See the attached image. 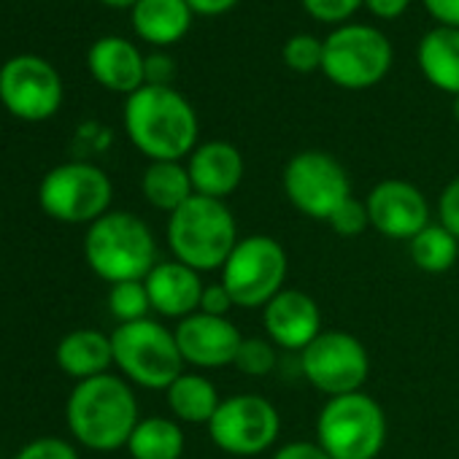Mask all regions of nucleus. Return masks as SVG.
Masks as SVG:
<instances>
[{
    "label": "nucleus",
    "instance_id": "f257e3e1",
    "mask_svg": "<svg viewBox=\"0 0 459 459\" xmlns=\"http://www.w3.org/2000/svg\"><path fill=\"white\" fill-rule=\"evenodd\" d=\"M125 130L152 162H181L197 146V111L173 87L143 84L125 100Z\"/></svg>",
    "mask_w": 459,
    "mask_h": 459
},
{
    "label": "nucleus",
    "instance_id": "f03ea898",
    "mask_svg": "<svg viewBox=\"0 0 459 459\" xmlns=\"http://www.w3.org/2000/svg\"><path fill=\"white\" fill-rule=\"evenodd\" d=\"M71 435L92 451H117L127 446L138 416V400L127 381L103 373L79 381L65 405Z\"/></svg>",
    "mask_w": 459,
    "mask_h": 459
},
{
    "label": "nucleus",
    "instance_id": "7ed1b4c3",
    "mask_svg": "<svg viewBox=\"0 0 459 459\" xmlns=\"http://www.w3.org/2000/svg\"><path fill=\"white\" fill-rule=\"evenodd\" d=\"M168 247L173 257L197 273L221 271L230 252L236 249L238 224L224 200L195 195L168 216Z\"/></svg>",
    "mask_w": 459,
    "mask_h": 459
},
{
    "label": "nucleus",
    "instance_id": "20e7f679",
    "mask_svg": "<svg viewBox=\"0 0 459 459\" xmlns=\"http://www.w3.org/2000/svg\"><path fill=\"white\" fill-rule=\"evenodd\" d=\"M84 260L108 284L143 281L157 265V244L149 224L130 211H108L90 224Z\"/></svg>",
    "mask_w": 459,
    "mask_h": 459
},
{
    "label": "nucleus",
    "instance_id": "39448f33",
    "mask_svg": "<svg viewBox=\"0 0 459 459\" xmlns=\"http://www.w3.org/2000/svg\"><path fill=\"white\" fill-rule=\"evenodd\" d=\"M386 429L384 408L365 392L330 397L316 416V443L330 459H376Z\"/></svg>",
    "mask_w": 459,
    "mask_h": 459
},
{
    "label": "nucleus",
    "instance_id": "423d86ee",
    "mask_svg": "<svg viewBox=\"0 0 459 459\" xmlns=\"http://www.w3.org/2000/svg\"><path fill=\"white\" fill-rule=\"evenodd\" d=\"M392 63V41L373 25L346 22L325 39L322 74L341 90L359 92L381 84Z\"/></svg>",
    "mask_w": 459,
    "mask_h": 459
},
{
    "label": "nucleus",
    "instance_id": "0eeeda50",
    "mask_svg": "<svg viewBox=\"0 0 459 459\" xmlns=\"http://www.w3.org/2000/svg\"><path fill=\"white\" fill-rule=\"evenodd\" d=\"M111 349L114 365L122 376L143 389L165 392L184 373V359L173 330L154 319L119 325L111 333Z\"/></svg>",
    "mask_w": 459,
    "mask_h": 459
},
{
    "label": "nucleus",
    "instance_id": "6e6552de",
    "mask_svg": "<svg viewBox=\"0 0 459 459\" xmlns=\"http://www.w3.org/2000/svg\"><path fill=\"white\" fill-rule=\"evenodd\" d=\"M290 260L284 247L271 236H247L230 252L221 268V284L233 295L236 308H265L284 287Z\"/></svg>",
    "mask_w": 459,
    "mask_h": 459
},
{
    "label": "nucleus",
    "instance_id": "1a4fd4ad",
    "mask_svg": "<svg viewBox=\"0 0 459 459\" xmlns=\"http://www.w3.org/2000/svg\"><path fill=\"white\" fill-rule=\"evenodd\" d=\"M114 197L106 170L90 162H63L52 168L39 186L41 211L63 224H92L108 213Z\"/></svg>",
    "mask_w": 459,
    "mask_h": 459
},
{
    "label": "nucleus",
    "instance_id": "9d476101",
    "mask_svg": "<svg viewBox=\"0 0 459 459\" xmlns=\"http://www.w3.org/2000/svg\"><path fill=\"white\" fill-rule=\"evenodd\" d=\"M287 200L308 219L327 221L333 211L351 197L349 170L327 152H298L281 176Z\"/></svg>",
    "mask_w": 459,
    "mask_h": 459
},
{
    "label": "nucleus",
    "instance_id": "9b49d317",
    "mask_svg": "<svg viewBox=\"0 0 459 459\" xmlns=\"http://www.w3.org/2000/svg\"><path fill=\"white\" fill-rule=\"evenodd\" d=\"M306 381L327 400L362 392L370 376V357L359 338L343 330H322V335L300 351Z\"/></svg>",
    "mask_w": 459,
    "mask_h": 459
},
{
    "label": "nucleus",
    "instance_id": "f8f14e48",
    "mask_svg": "<svg viewBox=\"0 0 459 459\" xmlns=\"http://www.w3.org/2000/svg\"><path fill=\"white\" fill-rule=\"evenodd\" d=\"M281 432L276 405L260 394H236L221 400L208 421L211 443L233 456H257L268 451Z\"/></svg>",
    "mask_w": 459,
    "mask_h": 459
},
{
    "label": "nucleus",
    "instance_id": "ddd939ff",
    "mask_svg": "<svg viewBox=\"0 0 459 459\" xmlns=\"http://www.w3.org/2000/svg\"><path fill=\"white\" fill-rule=\"evenodd\" d=\"M0 100L28 122L49 119L63 103V82L52 63L36 55L12 57L0 68Z\"/></svg>",
    "mask_w": 459,
    "mask_h": 459
},
{
    "label": "nucleus",
    "instance_id": "4468645a",
    "mask_svg": "<svg viewBox=\"0 0 459 459\" xmlns=\"http://www.w3.org/2000/svg\"><path fill=\"white\" fill-rule=\"evenodd\" d=\"M370 227L384 238L411 241L429 224V203L419 186L403 178H384L368 195Z\"/></svg>",
    "mask_w": 459,
    "mask_h": 459
},
{
    "label": "nucleus",
    "instance_id": "2eb2a0df",
    "mask_svg": "<svg viewBox=\"0 0 459 459\" xmlns=\"http://www.w3.org/2000/svg\"><path fill=\"white\" fill-rule=\"evenodd\" d=\"M184 365L195 368H227L236 365L244 335L227 316L192 314L181 319L173 330Z\"/></svg>",
    "mask_w": 459,
    "mask_h": 459
},
{
    "label": "nucleus",
    "instance_id": "dca6fc26",
    "mask_svg": "<svg viewBox=\"0 0 459 459\" xmlns=\"http://www.w3.org/2000/svg\"><path fill=\"white\" fill-rule=\"evenodd\" d=\"M263 325L276 349L303 351L322 335L319 303L300 290H281L265 308Z\"/></svg>",
    "mask_w": 459,
    "mask_h": 459
},
{
    "label": "nucleus",
    "instance_id": "f3484780",
    "mask_svg": "<svg viewBox=\"0 0 459 459\" xmlns=\"http://www.w3.org/2000/svg\"><path fill=\"white\" fill-rule=\"evenodd\" d=\"M186 170L195 186V195L224 200L244 181V154L230 141H205L197 143L186 157Z\"/></svg>",
    "mask_w": 459,
    "mask_h": 459
},
{
    "label": "nucleus",
    "instance_id": "a211bd4d",
    "mask_svg": "<svg viewBox=\"0 0 459 459\" xmlns=\"http://www.w3.org/2000/svg\"><path fill=\"white\" fill-rule=\"evenodd\" d=\"M152 311L168 319H186L200 311V298H203V279L195 268L170 260V263H157L149 276L143 279Z\"/></svg>",
    "mask_w": 459,
    "mask_h": 459
},
{
    "label": "nucleus",
    "instance_id": "6ab92c4d",
    "mask_svg": "<svg viewBox=\"0 0 459 459\" xmlns=\"http://www.w3.org/2000/svg\"><path fill=\"white\" fill-rule=\"evenodd\" d=\"M143 55L135 44L122 36H103L90 47L87 65L98 84L111 92L133 95L146 84L143 79Z\"/></svg>",
    "mask_w": 459,
    "mask_h": 459
},
{
    "label": "nucleus",
    "instance_id": "aec40b11",
    "mask_svg": "<svg viewBox=\"0 0 459 459\" xmlns=\"http://www.w3.org/2000/svg\"><path fill=\"white\" fill-rule=\"evenodd\" d=\"M55 359L60 365V370L76 381L103 376L114 365L111 335H106L100 330H90V327L74 330L57 343Z\"/></svg>",
    "mask_w": 459,
    "mask_h": 459
},
{
    "label": "nucleus",
    "instance_id": "412c9836",
    "mask_svg": "<svg viewBox=\"0 0 459 459\" xmlns=\"http://www.w3.org/2000/svg\"><path fill=\"white\" fill-rule=\"evenodd\" d=\"M421 76L446 95H459V30L432 28L421 36L416 49Z\"/></svg>",
    "mask_w": 459,
    "mask_h": 459
},
{
    "label": "nucleus",
    "instance_id": "4be33fe9",
    "mask_svg": "<svg viewBox=\"0 0 459 459\" xmlns=\"http://www.w3.org/2000/svg\"><path fill=\"white\" fill-rule=\"evenodd\" d=\"M130 17L143 41L154 47H170L189 33L195 14L186 0H138Z\"/></svg>",
    "mask_w": 459,
    "mask_h": 459
},
{
    "label": "nucleus",
    "instance_id": "5701e85b",
    "mask_svg": "<svg viewBox=\"0 0 459 459\" xmlns=\"http://www.w3.org/2000/svg\"><path fill=\"white\" fill-rule=\"evenodd\" d=\"M168 408L176 421L186 424H205L213 419L216 408L221 405V397L211 378L200 373H181L168 389H165Z\"/></svg>",
    "mask_w": 459,
    "mask_h": 459
},
{
    "label": "nucleus",
    "instance_id": "b1692460",
    "mask_svg": "<svg viewBox=\"0 0 459 459\" xmlns=\"http://www.w3.org/2000/svg\"><path fill=\"white\" fill-rule=\"evenodd\" d=\"M141 192L149 205L157 211H165L168 216L178 211L189 197H195V186L189 178L186 165L181 162H149V168L141 176Z\"/></svg>",
    "mask_w": 459,
    "mask_h": 459
},
{
    "label": "nucleus",
    "instance_id": "393cba45",
    "mask_svg": "<svg viewBox=\"0 0 459 459\" xmlns=\"http://www.w3.org/2000/svg\"><path fill=\"white\" fill-rule=\"evenodd\" d=\"M125 448L133 459H181L184 429L176 419L146 416L135 424Z\"/></svg>",
    "mask_w": 459,
    "mask_h": 459
},
{
    "label": "nucleus",
    "instance_id": "a878e982",
    "mask_svg": "<svg viewBox=\"0 0 459 459\" xmlns=\"http://www.w3.org/2000/svg\"><path fill=\"white\" fill-rule=\"evenodd\" d=\"M411 249V260L419 271L424 273H446L454 268L456 257H459V241L448 233V230L437 221V224H427L419 236H413L408 241Z\"/></svg>",
    "mask_w": 459,
    "mask_h": 459
},
{
    "label": "nucleus",
    "instance_id": "bb28decb",
    "mask_svg": "<svg viewBox=\"0 0 459 459\" xmlns=\"http://www.w3.org/2000/svg\"><path fill=\"white\" fill-rule=\"evenodd\" d=\"M108 311L119 325H130V322H141L149 319L152 311V300L146 292L143 281H122V284H111L108 292Z\"/></svg>",
    "mask_w": 459,
    "mask_h": 459
},
{
    "label": "nucleus",
    "instance_id": "cd10ccee",
    "mask_svg": "<svg viewBox=\"0 0 459 459\" xmlns=\"http://www.w3.org/2000/svg\"><path fill=\"white\" fill-rule=\"evenodd\" d=\"M322 57H325V41H319L308 33H295L292 39H287V44L281 49L284 65L295 74L322 71Z\"/></svg>",
    "mask_w": 459,
    "mask_h": 459
},
{
    "label": "nucleus",
    "instance_id": "c85d7f7f",
    "mask_svg": "<svg viewBox=\"0 0 459 459\" xmlns=\"http://www.w3.org/2000/svg\"><path fill=\"white\" fill-rule=\"evenodd\" d=\"M276 346L271 341H263V338H244L241 349H238V357H236V365L244 376H252V378H263V376H271L273 368H276Z\"/></svg>",
    "mask_w": 459,
    "mask_h": 459
},
{
    "label": "nucleus",
    "instance_id": "c756f323",
    "mask_svg": "<svg viewBox=\"0 0 459 459\" xmlns=\"http://www.w3.org/2000/svg\"><path fill=\"white\" fill-rule=\"evenodd\" d=\"M327 224L333 227V233L341 238H357L370 227V213H368V203L365 200H354L349 197L346 203H341L333 216L327 219Z\"/></svg>",
    "mask_w": 459,
    "mask_h": 459
},
{
    "label": "nucleus",
    "instance_id": "7c9ffc66",
    "mask_svg": "<svg viewBox=\"0 0 459 459\" xmlns=\"http://www.w3.org/2000/svg\"><path fill=\"white\" fill-rule=\"evenodd\" d=\"M306 14H311L316 22L325 25H346L351 14H357L359 6H365V0H300Z\"/></svg>",
    "mask_w": 459,
    "mask_h": 459
},
{
    "label": "nucleus",
    "instance_id": "2f4dec72",
    "mask_svg": "<svg viewBox=\"0 0 459 459\" xmlns=\"http://www.w3.org/2000/svg\"><path fill=\"white\" fill-rule=\"evenodd\" d=\"M14 459H79V451L63 437H36Z\"/></svg>",
    "mask_w": 459,
    "mask_h": 459
},
{
    "label": "nucleus",
    "instance_id": "473e14b6",
    "mask_svg": "<svg viewBox=\"0 0 459 459\" xmlns=\"http://www.w3.org/2000/svg\"><path fill=\"white\" fill-rule=\"evenodd\" d=\"M437 219L448 233L459 241V176L446 184L437 200Z\"/></svg>",
    "mask_w": 459,
    "mask_h": 459
},
{
    "label": "nucleus",
    "instance_id": "72a5a7b5",
    "mask_svg": "<svg viewBox=\"0 0 459 459\" xmlns=\"http://www.w3.org/2000/svg\"><path fill=\"white\" fill-rule=\"evenodd\" d=\"M233 308H236V300H233V295L227 292V287H224L221 281L205 284V287H203L200 314H208V316H227Z\"/></svg>",
    "mask_w": 459,
    "mask_h": 459
},
{
    "label": "nucleus",
    "instance_id": "f704fd0d",
    "mask_svg": "<svg viewBox=\"0 0 459 459\" xmlns=\"http://www.w3.org/2000/svg\"><path fill=\"white\" fill-rule=\"evenodd\" d=\"M143 79L152 87H170V82L176 79V63L168 55H149L143 60Z\"/></svg>",
    "mask_w": 459,
    "mask_h": 459
},
{
    "label": "nucleus",
    "instance_id": "c9c22d12",
    "mask_svg": "<svg viewBox=\"0 0 459 459\" xmlns=\"http://www.w3.org/2000/svg\"><path fill=\"white\" fill-rule=\"evenodd\" d=\"M271 459H330L327 451L316 440H290Z\"/></svg>",
    "mask_w": 459,
    "mask_h": 459
},
{
    "label": "nucleus",
    "instance_id": "e433bc0d",
    "mask_svg": "<svg viewBox=\"0 0 459 459\" xmlns=\"http://www.w3.org/2000/svg\"><path fill=\"white\" fill-rule=\"evenodd\" d=\"M421 4L440 28L459 30V0H421Z\"/></svg>",
    "mask_w": 459,
    "mask_h": 459
},
{
    "label": "nucleus",
    "instance_id": "4c0bfd02",
    "mask_svg": "<svg viewBox=\"0 0 459 459\" xmlns=\"http://www.w3.org/2000/svg\"><path fill=\"white\" fill-rule=\"evenodd\" d=\"M411 6V0H365V9L378 20H400Z\"/></svg>",
    "mask_w": 459,
    "mask_h": 459
},
{
    "label": "nucleus",
    "instance_id": "58836bf2",
    "mask_svg": "<svg viewBox=\"0 0 459 459\" xmlns=\"http://www.w3.org/2000/svg\"><path fill=\"white\" fill-rule=\"evenodd\" d=\"M241 0H186V6L197 17H221L227 12H233Z\"/></svg>",
    "mask_w": 459,
    "mask_h": 459
},
{
    "label": "nucleus",
    "instance_id": "ea45409f",
    "mask_svg": "<svg viewBox=\"0 0 459 459\" xmlns=\"http://www.w3.org/2000/svg\"><path fill=\"white\" fill-rule=\"evenodd\" d=\"M103 4H108V6H117V9H125V6H135L138 0H103Z\"/></svg>",
    "mask_w": 459,
    "mask_h": 459
},
{
    "label": "nucleus",
    "instance_id": "a19ab883",
    "mask_svg": "<svg viewBox=\"0 0 459 459\" xmlns=\"http://www.w3.org/2000/svg\"><path fill=\"white\" fill-rule=\"evenodd\" d=\"M451 114H454V119L459 122V95H454V103H451Z\"/></svg>",
    "mask_w": 459,
    "mask_h": 459
}]
</instances>
